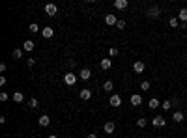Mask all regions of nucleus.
<instances>
[{
    "mask_svg": "<svg viewBox=\"0 0 187 138\" xmlns=\"http://www.w3.org/2000/svg\"><path fill=\"white\" fill-rule=\"evenodd\" d=\"M146 15H148L150 19H157V17L161 15V9H159L157 6H152V8L146 9Z\"/></svg>",
    "mask_w": 187,
    "mask_h": 138,
    "instance_id": "f257e3e1",
    "label": "nucleus"
},
{
    "mask_svg": "<svg viewBox=\"0 0 187 138\" xmlns=\"http://www.w3.org/2000/svg\"><path fill=\"white\" fill-rule=\"evenodd\" d=\"M64 82L68 84V86H75V84H77V75H73L71 71L65 73V75H64Z\"/></svg>",
    "mask_w": 187,
    "mask_h": 138,
    "instance_id": "f03ea898",
    "label": "nucleus"
},
{
    "mask_svg": "<svg viewBox=\"0 0 187 138\" xmlns=\"http://www.w3.org/2000/svg\"><path fill=\"white\" fill-rule=\"evenodd\" d=\"M45 13H47L49 17H56V13H58L56 4H47V6H45Z\"/></svg>",
    "mask_w": 187,
    "mask_h": 138,
    "instance_id": "7ed1b4c3",
    "label": "nucleus"
},
{
    "mask_svg": "<svg viewBox=\"0 0 187 138\" xmlns=\"http://www.w3.org/2000/svg\"><path fill=\"white\" fill-rule=\"evenodd\" d=\"M165 123H167V120H165L163 116H155V118L152 120V125H153V127H165Z\"/></svg>",
    "mask_w": 187,
    "mask_h": 138,
    "instance_id": "20e7f679",
    "label": "nucleus"
},
{
    "mask_svg": "<svg viewBox=\"0 0 187 138\" xmlns=\"http://www.w3.org/2000/svg\"><path fill=\"white\" fill-rule=\"evenodd\" d=\"M105 23H107L109 26H112V24L118 23V19H116V15H112V13H107V15H105Z\"/></svg>",
    "mask_w": 187,
    "mask_h": 138,
    "instance_id": "39448f33",
    "label": "nucleus"
},
{
    "mask_svg": "<svg viewBox=\"0 0 187 138\" xmlns=\"http://www.w3.org/2000/svg\"><path fill=\"white\" fill-rule=\"evenodd\" d=\"M120 104H122V97H120V95L116 93V95H111V107H120Z\"/></svg>",
    "mask_w": 187,
    "mask_h": 138,
    "instance_id": "423d86ee",
    "label": "nucleus"
},
{
    "mask_svg": "<svg viewBox=\"0 0 187 138\" xmlns=\"http://www.w3.org/2000/svg\"><path fill=\"white\" fill-rule=\"evenodd\" d=\"M41 36L45 37V39H49V37H52V36H54V30H52L51 26H45V28L41 30Z\"/></svg>",
    "mask_w": 187,
    "mask_h": 138,
    "instance_id": "0eeeda50",
    "label": "nucleus"
},
{
    "mask_svg": "<svg viewBox=\"0 0 187 138\" xmlns=\"http://www.w3.org/2000/svg\"><path fill=\"white\" fill-rule=\"evenodd\" d=\"M79 95H81L82 101H90V99H92V90H86V88H84V90H81Z\"/></svg>",
    "mask_w": 187,
    "mask_h": 138,
    "instance_id": "6e6552de",
    "label": "nucleus"
},
{
    "mask_svg": "<svg viewBox=\"0 0 187 138\" xmlns=\"http://www.w3.org/2000/svg\"><path fill=\"white\" fill-rule=\"evenodd\" d=\"M183 118H185V114H183V112H180V110H176V112L172 114V120H174L176 123H182V121H183Z\"/></svg>",
    "mask_w": 187,
    "mask_h": 138,
    "instance_id": "1a4fd4ad",
    "label": "nucleus"
},
{
    "mask_svg": "<svg viewBox=\"0 0 187 138\" xmlns=\"http://www.w3.org/2000/svg\"><path fill=\"white\" fill-rule=\"evenodd\" d=\"M131 104H133V107H139V104H142V97L139 93H133L131 95Z\"/></svg>",
    "mask_w": 187,
    "mask_h": 138,
    "instance_id": "9d476101",
    "label": "nucleus"
},
{
    "mask_svg": "<svg viewBox=\"0 0 187 138\" xmlns=\"http://www.w3.org/2000/svg\"><path fill=\"white\" fill-rule=\"evenodd\" d=\"M127 6H129L127 0H114V8L116 9H125Z\"/></svg>",
    "mask_w": 187,
    "mask_h": 138,
    "instance_id": "9b49d317",
    "label": "nucleus"
},
{
    "mask_svg": "<svg viewBox=\"0 0 187 138\" xmlns=\"http://www.w3.org/2000/svg\"><path fill=\"white\" fill-rule=\"evenodd\" d=\"M79 77H81L82 80H88V79L92 77V71L88 69V67H84V69H81V73H79Z\"/></svg>",
    "mask_w": 187,
    "mask_h": 138,
    "instance_id": "f8f14e48",
    "label": "nucleus"
},
{
    "mask_svg": "<svg viewBox=\"0 0 187 138\" xmlns=\"http://www.w3.org/2000/svg\"><path fill=\"white\" fill-rule=\"evenodd\" d=\"M38 123H39L41 127H47V125L51 123V118H49L47 114H43V116H39V120H38Z\"/></svg>",
    "mask_w": 187,
    "mask_h": 138,
    "instance_id": "ddd939ff",
    "label": "nucleus"
},
{
    "mask_svg": "<svg viewBox=\"0 0 187 138\" xmlns=\"http://www.w3.org/2000/svg\"><path fill=\"white\" fill-rule=\"evenodd\" d=\"M144 67H146L144 62H140V60L133 63V71H135V73H142V71H144Z\"/></svg>",
    "mask_w": 187,
    "mask_h": 138,
    "instance_id": "4468645a",
    "label": "nucleus"
},
{
    "mask_svg": "<svg viewBox=\"0 0 187 138\" xmlns=\"http://www.w3.org/2000/svg\"><path fill=\"white\" fill-rule=\"evenodd\" d=\"M114 129H116L114 121H107V123H105V133H107V134H112V133H114Z\"/></svg>",
    "mask_w": 187,
    "mask_h": 138,
    "instance_id": "2eb2a0df",
    "label": "nucleus"
},
{
    "mask_svg": "<svg viewBox=\"0 0 187 138\" xmlns=\"http://www.w3.org/2000/svg\"><path fill=\"white\" fill-rule=\"evenodd\" d=\"M111 67H112V60H111V58H105V60H101V69L109 71Z\"/></svg>",
    "mask_w": 187,
    "mask_h": 138,
    "instance_id": "dca6fc26",
    "label": "nucleus"
},
{
    "mask_svg": "<svg viewBox=\"0 0 187 138\" xmlns=\"http://www.w3.org/2000/svg\"><path fill=\"white\" fill-rule=\"evenodd\" d=\"M148 107H150L152 110H155L157 107H161V103H159V99H155V97H152V99H150V103H148Z\"/></svg>",
    "mask_w": 187,
    "mask_h": 138,
    "instance_id": "f3484780",
    "label": "nucleus"
},
{
    "mask_svg": "<svg viewBox=\"0 0 187 138\" xmlns=\"http://www.w3.org/2000/svg\"><path fill=\"white\" fill-rule=\"evenodd\" d=\"M32 49H34V41H32V39H26L25 41V43H23V50H32Z\"/></svg>",
    "mask_w": 187,
    "mask_h": 138,
    "instance_id": "a211bd4d",
    "label": "nucleus"
},
{
    "mask_svg": "<svg viewBox=\"0 0 187 138\" xmlns=\"http://www.w3.org/2000/svg\"><path fill=\"white\" fill-rule=\"evenodd\" d=\"M178 19L182 21V23H187V9H185V8H182V9H180V13H178Z\"/></svg>",
    "mask_w": 187,
    "mask_h": 138,
    "instance_id": "6ab92c4d",
    "label": "nucleus"
},
{
    "mask_svg": "<svg viewBox=\"0 0 187 138\" xmlns=\"http://www.w3.org/2000/svg\"><path fill=\"white\" fill-rule=\"evenodd\" d=\"M13 101H15V103H23V101H25L23 91H15V93H13Z\"/></svg>",
    "mask_w": 187,
    "mask_h": 138,
    "instance_id": "aec40b11",
    "label": "nucleus"
},
{
    "mask_svg": "<svg viewBox=\"0 0 187 138\" xmlns=\"http://www.w3.org/2000/svg\"><path fill=\"white\" fill-rule=\"evenodd\" d=\"M12 56H13L15 60H21V58H23V49H13V50H12Z\"/></svg>",
    "mask_w": 187,
    "mask_h": 138,
    "instance_id": "412c9836",
    "label": "nucleus"
},
{
    "mask_svg": "<svg viewBox=\"0 0 187 138\" xmlns=\"http://www.w3.org/2000/svg\"><path fill=\"white\" fill-rule=\"evenodd\" d=\"M28 107H30V108H38V107H39V103H38V99H36V97H32V99L28 101Z\"/></svg>",
    "mask_w": 187,
    "mask_h": 138,
    "instance_id": "4be33fe9",
    "label": "nucleus"
},
{
    "mask_svg": "<svg viewBox=\"0 0 187 138\" xmlns=\"http://www.w3.org/2000/svg\"><path fill=\"white\" fill-rule=\"evenodd\" d=\"M169 24H170L172 28H178V26H180V21H178V19H176V17H172V19L169 21Z\"/></svg>",
    "mask_w": 187,
    "mask_h": 138,
    "instance_id": "5701e85b",
    "label": "nucleus"
},
{
    "mask_svg": "<svg viewBox=\"0 0 187 138\" xmlns=\"http://www.w3.org/2000/svg\"><path fill=\"white\" fill-rule=\"evenodd\" d=\"M112 88H114V86H112L111 80H107V82L103 84V90H105V91H112Z\"/></svg>",
    "mask_w": 187,
    "mask_h": 138,
    "instance_id": "b1692460",
    "label": "nucleus"
},
{
    "mask_svg": "<svg viewBox=\"0 0 187 138\" xmlns=\"http://www.w3.org/2000/svg\"><path fill=\"white\" fill-rule=\"evenodd\" d=\"M161 107H163V110H170L172 108V101H163Z\"/></svg>",
    "mask_w": 187,
    "mask_h": 138,
    "instance_id": "393cba45",
    "label": "nucleus"
},
{
    "mask_svg": "<svg viewBox=\"0 0 187 138\" xmlns=\"http://www.w3.org/2000/svg\"><path fill=\"white\" fill-rule=\"evenodd\" d=\"M137 127L144 129V127H146V118H139V120H137Z\"/></svg>",
    "mask_w": 187,
    "mask_h": 138,
    "instance_id": "a878e982",
    "label": "nucleus"
},
{
    "mask_svg": "<svg viewBox=\"0 0 187 138\" xmlns=\"http://www.w3.org/2000/svg\"><path fill=\"white\" fill-rule=\"evenodd\" d=\"M28 30H30V32H32V34H36V32H39V26H38V24H36V23H32V24H30V26H28Z\"/></svg>",
    "mask_w": 187,
    "mask_h": 138,
    "instance_id": "bb28decb",
    "label": "nucleus"
},
{
    "mask_svg": "<svg viewBox=\"0 0 187 138\" xmlns=\"http://www.w3.org/2000/svg\"><path fill=\"white\" fill-rule=\"evenodd\" d=\"M140 90H150V82L148 80H142L140 82Z\"/></svg>",
    "mask_w": 187,
    "mask_h": 138,
    "instance_id": "cd10ccee",
    "label": "nucleus"
},
{
    "mask_svg": "<svg viewBox=\"0 0 187 138\" xmlns=\"http://www.w3.org/2000/svg\"><path fill=\"white\" fill-rule=\"evenodd\" d=\"M116 28H120V30H124V28H125V21H122V19H120L118 23H116Z\"/></svg>",
    "mask_w": 187,
    "mask_h": 138,
    "instance_id": "c85d7f7f",
    "label": "nucleus"
},
{
    "mask_svg": "<svg viewBox=\"0 0 187 138\" xmlns=\"http://www.w3.org/2000/svg\"><path fill=\"white\" fill-rule=\"evenodd\" d=\"M8 99H9V95H8L6 91H2V93H0V101H2V103H4V101H8Z\"/></svg>",
    "mask_w": 187,
    "mask_h": 138,
    "instance_id": "c756f323",
    "label": "nucleus"
},
{
    "mask_svg": "<svg viewBox=\"0 0 187 138\" xmlns=\"http://www.w3.org/2000/svg\"><path fill=\"white\" fill-rule=\"evenodd\" d=\"M109 54H111V56H118V49H116V47L109 49Z\"/></svg>",
    "mask_w": 187,
    "mask_h": 138,
    "instance_id": "7c9ffc66",
    "label": "nucleus"
},
{
    "mask_svg": "<svg viewBox=\"0 0 187 138\" xmlns=\"http://www.w3.org/2000/svg\"><path fill=\"white\" fill-rule=\"evenodd\" d=\"M26 63H28L30 67H34V66H36V58H28V60H26Z\"/></svg>",
    "mask_w": 187,
    "mask_h": 138,
    "instance_id": "2f4dec72",
    "label": "nucleus"
},
{
    "mask_svg": "<svg viewBox=\"0 0 187 138\" xmlns=\"http://www.w3.org/2000/svg\"><path fill=\"white\" fill-rule=\"evenodd\" d=\"M68 66H69V67H71V69H73V67H75V66H77V62H75V60H68Z\"/></svg>",
    "mask_w": 187,
    "mask_h": 138,
    "instance_id": "473e14b6",
    "label": "nucleus"
},
{
    "mask_svg": "<svg viewBox=\"0 0 187 138\" xmlns=\"http://www.w3.org/2000/svg\"><path fill=\"white\" fill-rule=\"evenodd\" d=\"M86 138H97V134H94V133H90V134H88Z\"/></svg>",
    "mask_w": 187,
    "mask_h": 138,
    "instance_id": "72a5a7b5",
    "label": "nucleus"
},
{
    "mask_svg": "<svg viewBox=\"0 0 187 138\" xmlns=\"http://www.w3.org/2000/svg\"><path fill=\"white\" fill-rule=\"evenodd\" d=\"M47 138H58V136H56V134H51V136H47Z\"/></svg>",
    "mask_w": 187,
    "mask_h": 138,
    "instance_id": "f704fd0d",
    "label": "nucleus"
},
{
    "mask_svg": "<svg viewBox=\"0 0 187 138\" xmlns=\"http://www.w3.org/2000/svg\"><path fill=\"white\" fill-rule=\"evenodd\" d=\"M185 116H187V110H185Z\"/></svg>",
    "mask_w": 187,
    "mask_h": 138,
    "instance_id": "c9c22d12",
    "label": "nucleus"
}]
</instances>
